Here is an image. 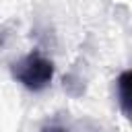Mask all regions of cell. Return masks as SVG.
I'll return each instance as SVG.
<instances>
[{
	"label": "cell",
	"mask_w": 132,
	"mask_h": 132,
	"mask_svg": "<svg viewBox=\"0 0 132 132\" xmlns=\"http://www.w3.org/2000/svg\"><path fill=\"white\" fill-rule=\"evenodd\" d=\"M12 74L29 91H41L54 78V64L39 52H31L12 66Z\"/></svg>",
	"instance_id": "obj_1"
},
{
	"label": "cell",
	"mask_w": 132,
	"mask_h": 132,
	"mask_svg": "<svg viewBox=\"0 0 132 132\" xmlns=\"http://www.w3.org/2000/svg\"><path fill=\"white\" fill-rule=\"evenodd\" d=\"M116 89H118V99H120V107L124 111V116H130V105H132V72L124 70L118 80H116Z\"/></svg>",
	"instance_id": "obj_2"
}]
</instances>
